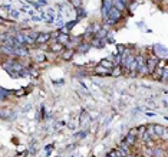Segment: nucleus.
Wrapping results in <instances>:
<instances>
[{"mask_svg": "<svg viewBox=\"0 0 168 157\" xmlns=\"http://www.w3.org/2000/svg\"><path fill=\"white\" fill-rule=\"evenodd\" d=\"M114 6L119 10H125V3L122 0H114Z\"/></svg>", "mask_w": 168, "mask_h": 157, "instance_id": "8", "label": "nucleus"}, {"mask_svg": "<svg viewBox=\"0 0 168 157\" xmlns=\"http://www.w3.org/2000/svg\"><path fill=\"white\" fill-rule=\"evenodd\" d=\"M80 2H82V0H70V3H72L75 7H79V6H80Z\"/></svg>", "mask_w": 168, "mask_h": 157, "instance_id": "21", "label": "nucleus"}, {"mask_svg": "<svg viewBox=\"0 0 168 157\" xmlns=\"http://www.w3.org/2000/svg\"><path fill=\"white\" fill-rule=\"evenodd\" d=\"M10 12V16H12V17H13V19H17L19 17V10H16V9H12V10H9Z\"/></svg>", "mask_w": 168, "mask_h": 157, "instance_id": "15", "label": "nucleus"}, {"mask_svg": "<svg viewBox=\"0 0 168 157\" xmlns=\"http://www.w3.org/2000/svg\"><path fill=\"white\" fill-rule=\"evenodd\" d=\"M118 51H119V53H122L124 52V46H122V45H118Z\"/></svg>", "mask_w": 168, "mask_h": 157, "instance_id": "25", "label": "nucleus"}, {"mask_svg": "<svg viewBox=\"0 0 168 157\" xmlns=\"http://www.w3.org/2000/svg\"><path fill=\"white\" fill-rule=\"evenodd\" d=\"M105 36H106V32H105V30H99V32H98V35H96V38H98V39L105 38Z\"/></svg>", "mask_w": 168, "mask_h": 157, "instance_id": "18", "label": "nucleus"}, {"mask_svg": "<svg viewBox=\"0 0 168 157\" xmlns=\"http://www.w3.org/2000/svg\"><path fill=\"white\" fill-rule=\"evenodd\" d=\"M96 74H103V75H109L111 72L108 71V69H105V67H102V65H99V67L96 68Z\"/></svg>", "mask_w": 168, "mask_h": 157, "instance_id": "10", "label": "nucleus"}, {"mask_svg": "<svg viewBox=\"0 0 168 157\" xmlns=\"http://www.w3.org/2000/svg\"><path fill=\"white\" fill-rule=\"evenodd\" d=\"M136 61H138V72H141V74H148L145 58H142V55H140V56H136Z\"/></svg>", "mask_w": 168, "mask_h": 157, "instance_id": "4", "label": "nucleus"}, {"mask_svg": "<svg viewBox=\"0 0 168 157\" xmlns=\"http://www.w3.org/2000/svg\"><path fill=\"white\" fill-rule=\"evenodd\" d=\"M39 3H42V5H46L47 0H39Z\"/></svg>", "mask_w": 168, "mask_h": 157, "instance_id": "29", "label": "nucleus"}, {"mask_svg": "<svg viewBox=\"0 0 168 157\" xmlns=\"http://www.w3.org/2000/svg\"><path fill=\"white\" fill-rule=\"evenodd\" d=\"M75 25H76V20H72V22H70L69 25H66V29H68V30H70V29L73 28Z\"/></svg>", "mask_w": 168, "mask_h": 157, "instance_id": "22", "label": "nucleus"}, {"mask_svg": "<svg viewBox=\"0 0 168 157\" xmlns=\"http://www.w3.org/2000/svg\"><path fill=\"white\" fill-rule=\"evenodd\" d=\"M62 49H63L62 43H55V45L52 46V51H53V52H61Z\"/></svg>", "mask_w": 168, "mask_h": 157, "instance_id": "12", "label": "nucleus"}, {"mask_svg": "<svg viewBox=\"0 0 168 157\" xmlns=\"http://www.w3.org/2000/svg\"><path fill=\"white\" fill-rule=\"evenodd\" d=\"M89 49V45H86V43H82V46H80V51L82 52H85V51H88Z\"/></svg>", "mask_w": 168, "mask_h": 157, "instance_id": "23", "label": "nucleus"}, {"mask_svg": "<svg viewBox=\"0 0 168 157\" xmlns=\"http://www.w3.org/2000/svg\"><path fill=\"white\" fill-rule=\"evenodd\" d=\"M93 45H95L96 48H103V46H105L103 42H99V40H93Z\"/></svg>", "mask_w": 168, "mask_h": 157, "instance_id": "19", "label": "nucleus"}, {"mask_svg": "<svg viewBox=\"0 0 168 157\" xmlns=\"http://www.w3.org/2000/svg\"><path fill=\"white\" fill-rule=\"evenodd\" d=\"M121 19V10L117 9L115 6L111 9V12H109V16H108V23H117L118 20Z\"/></svg>", "mask_w": 168, "mask_h": 157, "instance_id": "1", "label": "nucleus"}, {"mask_svg": "<svg viewBox=\"0 0 168 157\" xmlns=\"http://www.w3.org/2000/svg\"><path fill=\"white\" fill-rule=\"evenodd\" d=\"M162 74H164V68H161V67H159V63H158V67L155 68L152 76H154L155 79H161V78H162Z\"/></svg>", "mask_w": 168, "mask_h": 157, "instance_id": "6", "label": "nucleus"}, {"mask_svg": "<svg viewBox=\"0 0 168 157\" xmlns=\"http://www.w3.org/2000/svg\"><path fill=\"white\" fill-rule=\"evenodd\" d=\"M101 65H102V67H105V68H112V67H114V63H112V62H109V61H106V59H103V61L101 62Z\"/></svg>", "mask_w": 168, "mask_h": 157, "instance_id": "14", "label": "nucleus"}, {"mask_svg": "<svg viewBox=\"0 0 168 157\" xmlns=\"http://www.w3.org/2000/svg\"><path fill=\"white\" fill-rule=\"evenodd\" d=\"M24 2H28V3H33V0H24Z\"/></svg>", "mask_w": 168, "mask_h": 157, "instance_id": "30", "label": "nucleus"}, {"mask_svg": "<svg viewBox=\"0 0 168 157\" xmlns=\"http://www.w3.org/2000/svg\"><path fill=\"white\" fill-rule=\"evenodd\" d=\"M134 134H135V130H132V131L126 136V144H128V146H132V144L135 143V136H134Z\"/></svg>", "mask_w": 168, "mask_h": 157, "instance_id": "7", "label": "nucleus"}, {"mask_svg": "<svg viewBox=\"0 0 168 157\" xmlns=\"http://www.w3.org/2000/svg\"><path fill=\"white\" fill-rule=\"evenodd\" d=\"M32 20H36V22H39V20H40V17H37V16H32Z\"/></svg>", "mask_w": 168, "mask_h": 157, "instance_id": "28", "label": "nucleus"}, {"mask_svg": "<svg viewBox=\"0 0 168 157\" xmlns=\"http://www.w3.org/2000/svg\"><path fill=\"white\" fill-rule=\"evenodd\" d=\"M122 2H124V3H125V2H128V0H122Z\"/></svg>", "mask_w": 168, "mask_h": 157, "instance_id": "31", "label": "nucleus"}, {"mask_svg": "<svg viewBox=\"0 0 168 157\" xmlns=\"http://www.w3.org/2000/svg\"><path fill=\"white\" fill-rule=\"evenodd\" d=\"M158 59L157 58H149V59H147V69H148V74L149 75H152L155 71V68L158 67Z\"/></svg>", "mask_w": 168, "mask_h": 157, "instance_id": "3", "label": "nucleus"}, {"mask_svg": "<svg viewBox=\"0 0 168 157\" xmlns=\"http://www.w3.org/2000/svg\"><path fill=\"white\" fill-rule=\"evenodd\" d=\"M50 38H52L50 33H39V36L36 39V43H46Z\"/></svg>", "mask_w": 168, "mask_h": 157, "instance_id": "5", "label": "nucleus"}, {"mask_svg": "<svg viewBox=\"0 0 168 157\" xmlns=\"http://www.w3.org/2000/svg\"><path fill=\"white\" fill-rule=\"evenodd\" d=\"M128 69H131V71H138V61H136V58L134 59V62L129 65V68Z\"/></svg>", "mask_w": 168, "mask_h": 157, "instance_id": "13", "label": "nucleus"}, {"mask_svg": "<svg viewBox=\"0 0 168 157\" xmlns=\"http://www.w3.org/2000/svg\"><path fill=\"white\" fill-rule=\"evenodd\" d=\"M63 35V33H62ZM59 42H66V40H69V38H68V35H63V36H59Z\"/></svg>", "mask_w": 168, "mask_h": 157, "instance_id": "20", "label": "nucleus"}, {"mask_svg": "<svg viewBox=\"0 0 168 157\" xmlns=\"http://www.w3.org/2000/svg\"><path fill=\"white\" fill-rule=\"evenodd\" d=\"M14 53H16V55H22V56H28V51H26L23 46L16 48V49H14Z\"/></svg>", "mask_w": 168, "mask_h": 157, "instance_id": "9", "label": "nucleus"}, {"mask_svg": "<svg viewBox=\"0 0 168 157\" xmlns=\"http://www.w3.org/2000/svg\"><path fill=\"white\" fill-rule=\"evenodd\" d=\"M72 55H73V51H72V49H69L68 52L63 53V58H65V59H69V58H72Z\"/></svg>", "mask_w": 168, "mask_h": 157, "instance_id": "17", "label": "nucleus"}, {"mask_svg": "<svg viewBox=\"0 0 168 157\" xmlns=\"http://www.w3.org/2000/svg\"><path fill=\"white\" fill-rule=\"evenodd\" d=\"M6 95H7V91H6V90H2V100H5Z\"/></svg>", "mask_w": 168, "mask_h": 157, "instance_id": "24", "label": "nucleus"}, {"mask_svg": "<svg viewBox=\"0 0 168 157\" xmlns=\"http://www.w3.org/2000/svg\"><path fill=\"white\" fill-rule=\"evenodd\" d=\"M154 131H155V134H157V137H161L164 133V127H161V125H154Z\"/></svg>", "mask_w": 168, "mask_h": 157, "instance_id": "11", "label": "nucleus"}, {"mask_svg": "<svg viewBox=\"0 0 168 157\" xmlns=\"http://www.w3.org/2000/svg\"><path fill=\"white\" fill-rule=\"evenodd\" d=\"M162 81H168V67L164 68V74H162V78H161Z\"/></svg>", "mask_w": 168, "mask_h": 157, "instance_id": "16", "label": "nucleus"}, {"mask_svg": "<svg viewBox=\"0 0 168 157\" xmlns=\"http://www.w3.org/2000/svg\"><path fill=\"white\" fill-rule=\"evenodd\" d=\"M114 7V0H103L102 3V17L103 19H108L109 16V12Z\"/></svg>", "mask_w": 168, "mask_h": 157, "instance_id": "2", "label": "nucleus"}, {"mask_svg": "<svg viewBox=\"0 0 168 157\" xmlns=\"http://www.w3.org/2000/svg\"><path fill=\"white\" fill-rule=\"evenodd\" d=\"M119 74H121V71H119V69H115V71H114V75H119Z\"/></svg>", "mask_w": 168, "mask_h": 157, "instance_id": "27", "label": "nucleus"}, {"mask_svg": "<svg viewBox=\"0 0 168 157\" xmlns=\"http://www.w3.org/2000/svg\"><path fill=\"white\" fill-rule=\"evenodd\" d=\"M108 157H118V156H117V153L112 151V153H109V154H108Z\"/></svg>", "mask_w": 168, "mask_h": 157, "instance_id": "26", "label": "nucleus"}]
</instances>
